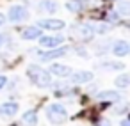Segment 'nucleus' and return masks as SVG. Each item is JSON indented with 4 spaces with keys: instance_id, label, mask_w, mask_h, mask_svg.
I'll use <instances>...</instances> for the list:
<instances>
[{
    "instance_id": "9d476101",
    "label": "nucleus",
    "mask_w": 130,
    "mask_h": 126,
    "mask_svg": "<svg viewBox=\"0 0 130 126\" xmlns=\"http://www.w3.org/2000/svg\"><path fill=\"white\" fill-rule=\"evenodd\" d=\"M71 82L73 83H87L93 80V73L91 71H77V73H71Z\"/></svg>"
},
{
    "instance_id": "5701e85b",
    "label": "nucleus",
    "mask_w": 130,
    "mask_h": 126,
    "mask_svg": "<svg viewBox=\"0 0 130 126\" xmlns=\"http://www.w3.org/2000/svg\"><path fill=\"white\" fill-rule=\"evenodd\" d=\"M121 126H130V119H123L121 121Z\"/></svg>"
},
{
    "instance_id": "423d86ee",
    "label": "nucleus",
    "mask_w": 130,
    "mask_h": 126,
    "mask_svg": "<svg viewBox=\"0 0 130 126\" xmlns=\"http://www.w3.org/2000/svg\"><path fill=\"white\" fill-rule=\"evenodd\" d=\"M64 43V39H62V36H41L39 37V45L43 46V48H57V46H61Z\"/></svg>"
},
{
    "instance_id": "f3484780",
    "label": "nucleus",
    "mask_w": 130,
    "mask_h": 126,
    "mask_svg": "<svg viewBox=\"0 0 130 126\" xmlns=\"http://www.w3.org/2000/svg\"><path fill=\"white\" fill-rule=\"evenodd\" d=\"M100 68H102V69H109V71H119V69L125 68V64H121V62H112V60H105V62L100 64Z\"/></svg>"
},
{
    "instance_id": "1a4fd4ad",
    "label": "nucleus",
    "mask_w": 130,
    "mask_h": 126,
    "mask_svg": "<svg viewBox=\"0 0 130 126\" xmlns=\"http://www.w3.org/2000/svg\"><path fill=\"white\" fill-rule=\"evenodd\" d=\"M48 73L64 78V76H70V75H71V68H70V66H64V64H52Z\"/></svg>"
},
{
    "instance_id": "2eb2a0df",
    "label": "nucleus",
    "mask_w": 130,
    "mask_h": 126,
    "mask_svg": "<svg viewBox=\"0 0 130 126\" xmlns=\"http://www.w3.org/2000/svg\"><path fill=\"white\" fill-rule=\"evenodd\" d=\"M22 121H23V124H27V126H36V124H38V114H36V110H27V112L22 115Z\"/></svg>"
},
{
    "instance_id": "9b49d317",
    "label": "nucleus",
    "mask_w": 130,
    "mask_h": 126,
    "mask_svg": "<svg viewBox=\"0 0 130 126\" xmlns=\"http://www.w3.org/2000/svg\"><path fill=\"white\" fill-rule=\"evenodd\" d=\"M112 53L116 55V57H125V55H128V43L126 41H116L114 45H112Z\"/></svg>"
},
{
    "instance_id": "6e6552de",
    "label": "nucleus",
    "mask_w": 130,
    "mask_h": 126,
    "mask_svg": "<svg viewBox=\"0 0 130 126\" xmlns=\"http://www.w3.org/2000/svg\"><path fill=\"white\" fill-rule=\"evenodd\" d=\"M38 9H39V13H45V14H54V13H57L59 6H57L55 0H41L39 6H38Z\"/></svg>"
},
{
    "instance_id": "dca6fc26",
    "label": "nucleus",
    "mask_w": 130,
    "mask_h": 126,
    "mask_svg": "<svg viewBox=\"0 0 130 126\" xmlns=\"http://www.w3.org/2000/svg\"><path fill=\"white\" fill-rule=\"evenodd\" d=\"M116 13L119 16H130V0H123V2H119L118 7H116Z\"/></svg>"
},
{
    "instance_id": "f03ea898",
    "label": "nucleus",
    "mask_w": 130,
    "mask_h": 126,
    "mask_svg": "<svg viewBox=\"0 0 130 126\" xmlns=\"http://www.w3.org/2000/svg\"><path fill=\"white\" fill-rule=\"evenodd\" d=\"M46 119L52 124H62L68 119V112H66V108L61 103H52L46 108Z\"/></svg>"
},
{
    "instance_id": "b1692460",
    "label": "nucleus",
    "mask_w": 130,
    "mask_h": 126,
    "mask_svg": "<svg viewBox=\"0 0 130 126\" xmlns=\"http://www.w3.org/2000/svg\"><path fill=\"white\" fill-rule=\"evenodd\" d=\"M4 43H6V36L0 34V46H4Z\"/></svg>"
},
{
    "instance_id": "0eeeda50",
    "label": "nucleus",
    "mask_w": 130,
    "mask_h": 126,
    "mask_svg": "<svg viewBox=\"0 0 130 126\" xmlns=\"http://www.w3.org/2000/svg\"><path fill=\"white\" fill-rule=\"evenodd\" d=\"M18 112V103L14 101H7L0 105V117H13Z\"/></svg>"
},
{
    "instance_id": "f257e3e1",
    "label": "nucleus",
    "mask_w": 130,
    "mask_h": 126,
    "mask_svg": "<svg viewBox=\"0 0 130 126\" xmlns=\"http://www.w3.org/2000/svg\"><path fill=\"white\" fill-rule=\"evenodd\" d=\"M27 75H29L30 82H32L34 85L41 87V89H45V87H50V83H52V76H50V73H48L46 69L39 68V66H34V64H30V66L27 68Z\"/></svg>"
},
{
    "instance_id": "393cba45",
    "label": "nucleus",
    "mask_w": 130,
    "mask_h": 126,
    "mask_svg": "<svg viewBox=\"0 0 130 126\" xmlns=\"http://www.w3.org/2000/svg\"><path fill=\"white\" fill-rule=\"evenodd\" d=\"M128 55H130V45H128Z\"/></svg>"
},
{
    "instance_id": "a211bd4d",
    "label": "nucleus",
    "mask_w": 130,
    "mask_h": 126,
    "mask_svg": "<svg viewBox=\"0 0 130 126\" xmlns=\"http://www.w3.org/2000/svg\"><path fill=\"white\" fill-rule=\"evenodd\" d=\"M114 83H116V87H119V89L130 87V75H119V76L114 80Z\"/></svg>"
},
{
    "instance_id": "39448f33",
    "label": "nucleus",
    "mask_w": 130,
    "mask_h": 126,
    "mask_svg": "<svg viewBox=\"0 0 130 126\" xmlns=\"http://www.w3.org/2000/svg\"><path fill=\"white\" fill-rule=\"evenodd\" d=\"M38 27L39 29H46V30H62L66 27V23L62 20H57V18H46V20H39Z\"/></svg>"
},
{
    "instance_id": "20e7f679",
    "label": "nucleus",
    "mask_w": 130,
    "mask_h": 126,
    "mask_svg": "<svg viewBox=\"0 0 130 126\" xmlns=\"http://www.w3.org/2000/svg\"><path fill=\"white\" fill-rule=\"evenodd\" d=\"M68 53V48L66 46H57V48H50L48 52H38V55H39V59L43 60V62H48V60H54V59H57V57H62V55H66Z\"/></svg>"
},
{
    "instance_id": "aec40b11",
    "label": "nucleus",
    "mask_w": 130,
    "mask_h": 126,
    "mask_svg": "<svg viewBox=\"0 0 130 126\" xmlns=\"http://www.w3.org/2000/svg\"><path fill=\"white\" fill-rule=\"evenodd\" d=\"M96 126H110V121H107V119H98V121H96Z\"/></svg>"
},
{
    "instance_id": "4468645a",
    "label": "nucleus",
    "mask_w": 130,
    "mask_h": 126,
    "mask_svg": "<svg viewBox=\"0 0 130 126\" xmlns=\"http://www.w3.org/2000/svg\"><path fill=\"white\" fill-rule=\"evenodd\" d=\"M75 34H78V36H82V37H91V36L94 34V27L89 25V23H82V25L75 27Z\"/></svg>"
},
{
    "instance_id": "4be33fe9",
    "label": "nucleus",
    "mask_w": 130,
    "mask_h": 126,
    "mask_svg": "<svg viewBox=\"0 0 130 126\" xmlns=\"http://www.w3.org/2000/svg\"><path fill=\"white\" fill-rule=\"evenodd\" d=\"M4 23H6V16H4L2 13H0V27H2Z\"/></svg>"
},
{
    "instance_id": "7ed1b4c3",
    "label": "nucleus",
    "mask_w": 130,
    "mask_h": 126,
    "mask_svg": "<svg viewBox=\"0 0 130 126\" xmlns=\"http://www.w3.org/2000/svg\"><path fill=\"white\" fill-rule=\"evenodd\" d=\"M7 18L13 22V23H20V22H25L29 18V11L23 7V6H13L7 13Z\"/></svg>"
},
{
    "instance_id": "412c9836",
    "label": "nucleus",
    "mask_w": 130,
    "mask_h": 126,
    "mask_svg": "<svg viewBox=\"0 0 130 126\" xmlns=\"http://www.w3.org/2000/svg\"><path fill=\"white\" fill-rule=\"evenodd\" d=\"M6 83H7V78H6L4 75H0V89H4V87H6Z\"/></svg>"
},
{
    "instance_id": "f8f14e48",
    "label": "nucleus",
    "mask_w": 130,
    "mask_h": 126,
    "mask_svg": "<svg viewBox=\"0 0 130 126\" xmlns=\"http://www.w3.org/2000/svg\"><path fill=\"white\" fill-rule=\"evenodd\" d=\"M41 30L39 27H27L23 32H22V37L27 39V41H32V39H39L41 37Z\"/></svg>"
},
{
    "instance_id": "ddd939ff",
    "label": "nucleus",
    "mask_w": 130,
    "mask_h": 126,
    "mask_svg": "<svg viewBox=\"0 0 130 126\" xmlns=\"http://www.w3.org/2000/svg\"><path fill=\"white\" fill-rule=\"evenodd\" d=\"M98 99H102V101H121V94L118 91H102L98 94Z\"/></svg>"
},
{
    "instance_id": "6ab92c4d",
    "label": "nucleus",
    "mask_w": 130,
    "mask_h": 126,
    "mask_svg": "<svg viewBox=\"0 0 130 126\" xmlns=\"http://www.w3.org/2000/svg\"><path fill=\"white\" fill-rule=\"evenodd\" d=\"M66 7L71 13H78V11H82V2H80V0H68Z\"/></svg>"
}]
</instances>
